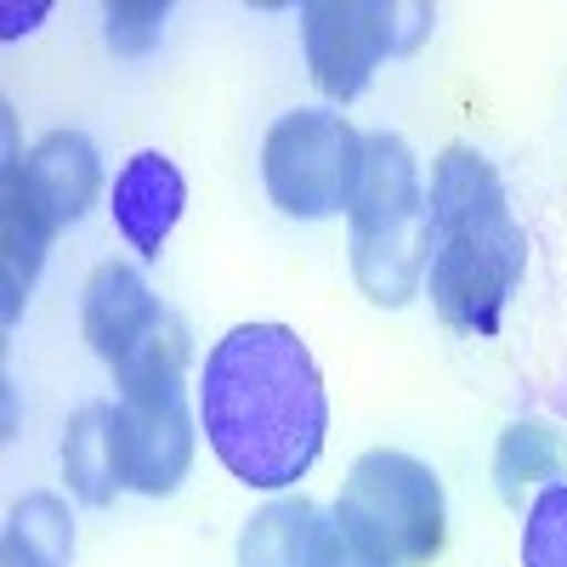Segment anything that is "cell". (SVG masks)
Segmentation results:
<instances>
[{
	"mask_svg": "<svg viewBox=\"0 0 567 567\" xmlns=\"http://www.w3.org/2000/svg\"><path fill=\"white\" fill-rule=\"evenodd\" d=\"M199 414L216 460L245 488H290L323 454L329 398L290 323H239L210 347Z\"/></svg>",
	"mask_w": 567,
	"mask_h": 567,
	"instance_id": "6da1fadb",
	"label": "cell"
},
{
	"mask_svg": "<svg viewBox=\"0 0 567 567\" xmlns=\"http://www.w3.org/2000/svg\"><path fill=\"white\" fill-rule=\"evenodd\" d=\"M528 267L523 221L511 216L505 182L471 142L437 154L425 194V296L437 318L465 336H494Z\"/></svg>",
	"mask_w": 567,
	"mask_h": 567,
	"instance_id": "7a4b0ae2",
	"label": "cell"
},
{
	"mask_svg": "<svg viewBox=\"0 0 567 567\" xmlns=\"http://www.w3.org/2000/svg\"><path fill=\"white\" fill-rule=\"evenodd\" d=\"M187 323L171 312L142 352L114 369V443H120V483L165 499L182 488L194 465V414H187Z\"/></svg>",
	"mask_w": 567,
	"mask_h": 567,
	"instance_id": "3957f363",
	"label": "cell"
},
{
	"mask_svg": "<svg viewBox=\"0 0 567 567\" xmlns=\"http://www.w3.org/2000/svg\"><path fill=\"white\" fill-rule=\"evenodd\" d=\"M347 221H352V278L363 301L409 307L425 290V187L414 148L398 131L363 136V171Z\"/></svg>",
	"mask_w": 567,
	"mask_h": 567,
	"instance_id": "277c9868",
	"label": "cell"
},
{
	"mask_svg": "<svg viewBox=\"0 0 567 567\" xmlns=\"http://www.w3.org/2000/svg\"><path fill=\"white\" fill-rule=\"evenodd\" d=\"M329 516L358 567H432L449 534L437 471L403 449L358 454Z\"/></svg>",
	"mask_w": 567,
	"mask_h": 567,
	"instance_id": "5b68a950",
	"label": "cell"
},
{
	"mask_svg": "<svg viewBox=\"0 0 567 567\" xmlns=\"http://www.w3.org/2000/svg\"><path fill=\"white\" fill-rule=\"evenodd\" d=\"M432 7H403V0H307L301 7V45L312 85L329 103H352L374 80L386 58H403L432 34Z\"/></svg>",
	"mask_w": 567,
	"mask_h": 567,
	"instance_id": "8992f818",
	"label": "cell"
},
{
	"mask_svg": "<svg viewBox=\"0 0 567 567\" xmlns=\"http://www.w3.org/2000/svg\"><path fill=\"white\" fill-rule=\"evenodd\" d=\"M363 171V136L336 109H296L278 114L261 142V182L267 199L296 216L323 221L352 205V187Z\"/></svg>",
	"mask_w": 567,
	"mask_h": 567,
	"instance_id": "52a82bcc",
	"label": "cell"
},
{
	"mask_svg": "<svg viewBox=\"0 0 567 567\" xmlns=\"http://www.w3.org/2000/svg\"><path fill=\"white\" fill-rule=\"evenodd\" d=\"M7 165L18 171L29 205L45 216L52 233L74 227L103 194V159H97V148H91L85 131H45L23 159L12 154Z\"/></svg>",
	"mask_w": 567,
	"mask_h": 567,
	"instance_id": "ba28073f",
	"label": "cell"
},
{
	"mask_svg": "<svg viewBox=\"0 0 567 567\" xmlns=\"http://www.w3.org/2000/svg\"><path fill=\"white\" fill-rule=\"evenodd\" d=\"M171 318V307L148 290V278H142L131 261H103L85 284V341L97 352L109 369H120L131 352H142V341L154 336V329Z\"/></svg>",
	"mask_w": 567,
	"mask_h": 567,
	"instance_id": "9c48e42d",
	"label": "cell"
},
{
	"mask_svg": "<svg viewBox=\"0 0 567 567\" xmlns=\"http://www.w3.org/2000/svg\"><path fill=\"white\" fill-rule=\"evenodd\" d=\"M182 205H187V182L182 171L165 159V154H136L125 159V171L114 176V227H120V239L142 256V261H159L165 239H171V227L182 221Z\"/></svg>",
	"mask_w": 567,
	"mask_h": 567,
	"instance_id": "30bf717a",
	"label": "cell"
},
{
	"mask_svg": "<svg viewBox=\"0 0 567 567\" xmlns=\"http://www.w3.org/2000/svg\"><path fill=\"white\" fill-rule=\"evenodd\" d=\"M52 239H58V233L45 227V216L23 194L18 171L7 165V210H0V296H7V301H0V318H7V323H18V312L29 301V284H34Z\"/></svg>",
	"mask_w": 567,
	"mask_h": 567,
	"instance_id": "8fae6325",
	"label": "cell"
},
{
	"mask_svg": "<svg viewBox=\"0 0 567 567\" xmlns=\"http://www.w3.org/2000/svg\"><path fill=\"white\" fill-rule=\"evenodd\" d=\"M63 477L85 505H109L120 483V443H114V403H85L74 409L63 432Z\"/></svg>",
	"mask_w": 567,
	"mask_h": 567,
	"instance_id": "7c38bea8",
	"label": "cell"
},
{
	"mask_svg": "<svg viewBox=\"0 0 567 567\" xmlns=\"http://www.w3.org/2000/svg\"><path fill=\"white\" fill-rule=\"evenodd\" d=\"M561 471H567V449L550 420H511L499 432L494 483H499L505 505H516L523 488H534V483H561Z\"/></svg>",
	"mask_w": 567,
	"mask_h": 567,
	"instance_id": "4fadbf2b",
	"label": "cell"
},
{
	"mask_svg": "<svg viewBox=\"0 0 567 567\" xmlns=\"http://www.w3.org/2000/svg\"><path fill=\"white\" fill-rule=\"evenodd\" d=\"M312 528H318V505L307 494L261 505L239 534V567H307Z\"/></svg>",
	"mask_w": 567,
	"mask_h": 567,
	"instance_id": "5bb4252c",
	"label": "cell"
},
{
	"mask_svg": "<svg viewBox=\"0 0 567 567\" xmlns=\"http://www.w3.org/2000/svg\"><path fill=\"white\" fill-rule=\"evenodd\" d=\"M7 550L23 567H69L74 561V516L58 494H23L7 516Z\"/></svg>",
	"mask_w": 567,
	"mask_h": 567,
	"instance_id": "9a60e30c",
	"label": "cell"
},
{
	"mask_svg": "<svg viewBox=\"0 0 567 567\" xmlns=\"http://www.w3.org/2000/svg\"><path fill=\"white\" fill-rule=\"evenodd\" d=\"M523 567H567V483H545L523 516Z\"/></svg>",
	"mask_w": 567,
	"mask_h": 567,
	"instance_id": "2e32d148",
	"label": "cell"
},
{
	"mask_svg": "<svg viewBox=\"0 0 567 567\" xmlns=\"http://www.w3.org/2000/svg\"><path fill=\"white\" fill-rule=\"evenodd\" d=\"M159 23H165L159 0H148V7H109V45L125 58H142L159 40Z\"/></svg>",
	"mask_w": 567,
	"mask_h": 567,
	"instance_id": "e0dca14e",
	"label": "cell"
},
{
	"mask_svg": "<svg viewBox=\"0 0 567 567\" xmlns=\"http://www.w3.org/2000/svg\"><path fill=\"white\" fill-rule=\"evenodd\" d=\"M307 567H358V556L347 550V539H341V528H336V516H318Z\"/></svg>",
	"mask_w": 567,
	"mask_h": 567,
	"instance_id": "ac0fdd59",
	"label": "cell"
},
{
	"mask_svg": "<svg viewBox=\"0 0 567 567\" xmlns=\"http://www.w3.org/2000/svg\"><path fill=\"white\" fill-rule=\"evenodd\" d=\"M45 12H52V7H7V12H0V34L18 40V34H23V29H34Z\"/></svg>",
	"mask_w": 567,
	"mask_h": 567,
	"instance_id": "d6986e66",
	"label": "cell"
},
{
	"mask_svg": "<svg viewBox=\"0 0 567 567\" xmlns=\"http://www.w3.org/2000/svg\"><path fill=\"white\" fill-rule=\"evenodd\" d=\"M0 561H7V567H23V556H12V550H0Z\"/></svg>",
	"mask_w": 567,
	"mask_h": 567,
	"instance_id": "ffe728a7",
	"label": "cell"
}]
</instances>
